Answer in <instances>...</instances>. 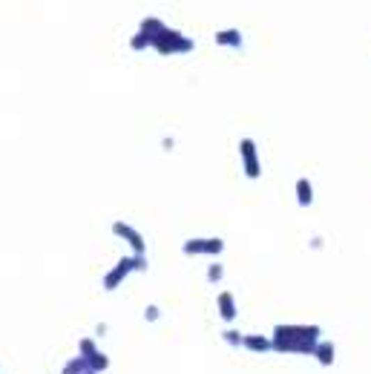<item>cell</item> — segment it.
<instances>
[{
    "mask_svg": "<svg viewBox=\"0 0 371 374\" xmlns=\"http://www.w3.org/2000/svg\"><path fill=\"white\" fill-rule=\"evenodd\" d=\"M135 271H147V256L144 253H130V256H121L115 262L107 276H104V291H119V285H124V279Z\"/></svg>",
    "mask_w": 371,
    "mask_h": 374,
    "instance_id": "cell-2",
    "label": "cell"
},
{
    "mask_svg": "<svg viewBox=\"0 0 371 374\" xmlns=\"http://www.w3.org/2000/svg\"><path fill=\"white\" fill-rule=\"evenodd\" d=\"M78 352H81V357L89 363V368L92 371H98V374H104L107 368H109V357L101 352V348L96 345V340L92 337H84L81 343H78Z\"/></svg>",
    "mask_w": 371,
    "mask_h": 374,
    "instance_id": "cell-6",
    "label": "cell"
},
{
    "mask_svg": "<svg viewBox=\"0 0 371 374\" xmlns=\"http://www.w3.org/2000/svg\"><path fill=\"white\" fill-rule=\"evenodd\" d=\"M96 334H98V337H104V334H107V322H101V325H98Z\"/></svg>",
    "mask_w": 371,
    "mask_h": 374,
    "instance_id": "cell-19",
    "label": "cell"
},
{
    "mask_svg": "<svg viewBox=\"0 0 371 374\" xmlns=\"http://www.w3.org/2000/svg\"><path fill=\"white\" fill-rule=\"evenodd\" d=\"M314 357L319 360V366H334V343L331 340H319L314 348Z\"/></svg>",
    "mask_w": 371,
    "mask_h": 374,
    "instance_id": "cell-11",
    "label": "cell"
},
{
    "mask_svg": "<svg viewBox=\"0 0 371 374\" xmlns=\"http://www.w3.org/2000/svg\"><path fill=\"white\" fill-rule=\"evenodd\" d=\"M63 374H92V368H89V363L78 354V357H73V360L63 366Z\"/></svg>",
    "mask_w": 371,
    "mask_h": 374,
    "instance_id": "cell-13",
    "label": "cell"
},
{
    "mask_svg": "<svg viewBox=\"0 0 371 374\" xmlns=\"http://www.w3.org/2000/svg\"><path fill=\"white\" fill-rule=\"evenodd\" d=\"M242 345L248 348V352H273V340L262 337V334H245Z\"/></svg>",
    "mask_w": 371,
    "mask_h": 374,
    "instance_id": "cell-10",
    "label": "cell"
},
{
    "mask_svg": "<svg viewBox=\"0 0 371 374\" xmlns=\"http://www.w3.org/2000/svg\"><path fill=\"white\" fill-rule=\"evenodd\" d=\"M222 337H225V343H230V345H242V340H245V334L236 331V329H227Z\"/></svg>",
    "mask_w": 371,
    "mask_h": 374,
    "instance_id": "cell-16",
    "label": "cell"
},
{
    "mask_svg": "<svg viewBox=\"0 0 371 374\" xmlns=\"http://www.w3.org/2000/svg\"><path fill=\"white\" fill-rule=\"evenodd\" d=\"M158 317H161V308H158V306H147V308H144V320H147V322H156Z\"/></svg>",
    "mask_w": 371,
    "mask_h": 374,
    "instance_id": "cell-17",
    "label": "cell"
},
{
    "mask_svg": "<svg viewBox=\"0 0 371 374\" xmlns=\"http://www.w3.org/2000/svg\"><path fill=\"white\" fill-rule=\"evenodd\" d=\"M216 308H219V317L225 320V322H234L236 320V299H234V294L230 291H222L219 297H216Z\"/></svg>",
    "mask_w": 371,
    "mask_h": 374,
    "instance_id": "cell-8",
    "label": "cell"
},
{
    "mask_svg": "<svg viewBox=\"0 0 371 374\" xmlns=\"http://www.w3.org/2000/svg\"><path fill=\"white\" fill-rule=\"evenodd\" d=\"M138 29H142L147 38H150V50L158 52L161 58H170V55H188L196 50L193 38H188L184 32L167 27L165 20L158 17H144L142 23H138Z\"/></svg>",
    "mask_w": 371,
    "mask_h": 374,
    "instance_id": "cell-1",
    "label": "cell"
},
{
    "mask_svg": "<svg viewBox=\"0 0 371 374\" xmlns=\"http://www.w3.org/2000/svg\"><path fill=\"white\" fill-rule=\"evenodd\" d=\"M181 250L188 256H219L225 250V239L219 237H196L181 245Z\"/></svg>",
    "mask_w": 371,
    "mask_h": 374,
    "instance_id": "cell-3",
    "label": "cell"
},
{
    "mask_svg": "<svg viewBox=\"0 0 371 374\" xmlns=\"http://www.w3.org/2000/svg\"><path fill=\"white\" fill-rule=\"evenodd\" d=\"M213 40H216V46H225V50H242V43H245L239 29H219L213 35Z\"/></svg>",
    "mask_w": 371,
    "mask_h": 374,
    "instance_id": "cell-9",
    "label": "cell"
},
{
    "mask_svg": "<svg viewBox=\"0 0 371 374\" xmlns=\"http://www.w3.org/2000/svg\"><path fill=\"white\" fill-rule=\"evenodd\" d=\"M296 202L303 207H311V202H314V187H311V181L305 176L296 179Z\"/></svg>",
    "mask_w": 371,
    "mask_h": 374,
    "instance_id": "cell-12",
    "label": "cell"
},
{
    "mask_svg": "<svg viewBox=\"0 0 371 374\" xmlns=\"http://www.w3.org/2000/svg\"><path fill=\"white\" fill-rule=\"evenodd\" d=\"M112 233L121 242H127L132 253H147V242H144V237H142V230L138 227H132L127 222H112Z\"/></svg>",
    "mask_w": 371,
    "mask_h": 374,
    "instance_id": "cell-7",
    "label": "cell"
},
{
    "mask_svg": "<svg viewBox=\"0 0 371 374\" xmlns=\"http://www.w3.org/2000/svg\"><path fill=\"white\" fill-rule=\"evenodd\" d=\"M173 144H176L173 138H165V142H161V147H165V150H173Z\"/></svg>",
    "mask_w": 371,
    "mask_h": 374,
    "instance_id": "cell-18",
    "label": "cell"
},
{
    "mask_svg": "<svg viewBox=\"0 0 371 374\" xmlns=\"http://www.w3.org/2000/svg\"><path fill=\"white\" fill-rule=\"evenodd\" d=\"M222 276H225V265H219V262H213L211 268H207V283H222Z\"/></svg>",
    "mask_w": 371,
    "mask_h": 374,
    "instance_id": "cell-15",
    "label": "cell"
},
{
    "mask_svg": "<svg viewBox=\"0 0 371 374\" xmlns=\"http://www.w3.org/2000/svg\"><path fill=\"white\" fill-rule=\"evenodd\" d=\"M130 50H132V52H144V50H150V38H147L142 29H135V35L130 38Z\"/></svg>",
    "mask_w": 371,
    "mask_h": 374,
    "instance_id": "cell-14",
    "label": "cell"
},
{
    "mask_svg": "<svg viewBox=\"0 0 371 374\" xmlns=\"http://www.w3.org/2000/svg\"><path fill=\"white\" fill-rule=\"evenodd\" d=\"M273 337H282V340H322L319 325H296V322H282L273 329Z\"/></svg>",
    "mask_w": 371,
    "mask_h": 374,
    "instance_id": "cell-4",
    "label": "cell"
},
{
    "mask_svg": "<svg viewBox=\"0 0 371 374\" xmlns=\"http://www.w3.org/2000/svg\"><path fill=\"white\" fill-rule=\"evenodd\" d=\"M239 156H242V167L248 179H259L262 176V161H259V150L253 138H242L239 142Z\"/></svg>",
    "mask_w": 371,
    "mask_h": 374,
    "instance_id": "cell-5",
    "label": "cell"
}]
</instances>
